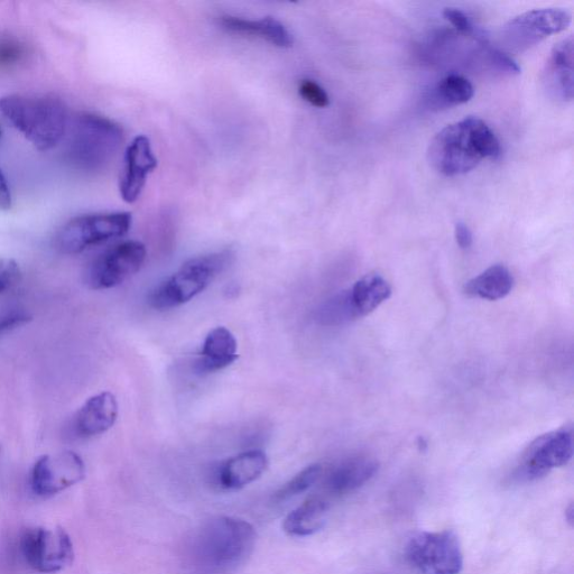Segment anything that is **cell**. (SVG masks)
Wrapping results in <instances>:
<instances>
[{
	"instance_id": "cell-6",
	"label": "cell",
	"mask_w": 574,
	"mask_h": 574,
	"mask_svg": "<svg viewBox=\"0 0 574 574\" xmlns=\"http://www.w3.org/2000/svg\"><path fill=\"white\" fill-rule=\"evenodd\" d=\"M405 558L419 574H459L464 568L461 545L452 531L413 534L406 542Z\"/></svg>"
},
{
	"instance_id": "cell-7",
	"label": "cell",
	"mask_w": 574,
	"mask_h": 574,
	"mask_svg": "<svg viewBox=\"0 0 574 574\" xmlns=\"http://www.w3.org/2000/svg\"><path fill=\"white\" fill-rule=\"evenodd\" d=\"M133 217L129 212H106L79 216L62 227L57 236L60 252L76 255L86 249L123 237L132 227Z\"/></svg>"
},
{
	"instance_id": "cell-12",
	"label": "cell",
	"mask_w": 574,
	"mask_h": 574,
	"mask_svg": "<svg viewBox=\"0 0 574 574\" xmlns=\"http://www.w3.org/2000/svg\"><path fill=\"white\" fill-rule=\"evenodd\" d=\"M86 476L85 462L77 453L64 451L46 455L35 462L31 472V488L40 497H50L80 483Z\"/></svg>"
},
{
	"instance_id": "cell-13",
	"label": "cell",
	"mask_w": 574,
	"mask_h": 574,
	"mask_svg": "<svg viewBox=\"0 0 574 574\" xmlns=\"http://www.w3.org/2000/svg\"><path fill=\"white\" fill-rule=\"evenodd\" d=\"M157 168L150 138L141 135L127 147L124 157V169L120 175V196L127 203L140 199L145 188L148 175Z\"/></svg>"
},
{
	"instance_id": "cell-8",
	"label": "cell",
	"mask_w": 574,
	"mask_h": 574,
	"mask_svg": "<svg viewBox=\"0 0 574 574\" xmlns=\"http://www.w3.org/2000/svg\"><path fill=\"white\" fill-rule=\"evenodd\" d=\"M573 456V434L570 429L546 433L534 440L523 452L513 472L521 483L538 480L555 468L566 466Z\"/></svg>"
},
{
	"instance_id": "cell-18",
	"label": "cell",
	"mask_w": 574,
	"mask_h": 574,
	"mask_svg": "<svg viewBox=\"0 0 574 574\" xmlns=\"http://www.w3.org/2000/svg\"><path fill=\"white\" fill-rule=\"evenodd\" d=\"M545 85L550 94L563 101L573 99V39L554 46L545 70Z\"/></svg>"
},
{
	"instance_id": "cell-30",
	"label": "cell",
	"mask_w": 574,
	"mask_h": 574,
	"mask_svg": "<svg viewBox=\"0 0 574 574\" xmlns=\"http://www.w3.org/2000/svg\"><path fill=\"white\" fill-rule=\"evenodd\" d=\"M486 55L488 62L492 64L497 71L509 74V76L521 73L520 67H518L517 63L512 58H509L507 54L495 49H488Z\"/></svg>"
},
{
	"instance_id": "cell-28",
	"label": "cell",
	"mask_w": 574,
	"mask_h": 574,
	"mask_svg": "<svg viewBox=\"0 0 574 574\" xmlns=\"http://www.w3.org/2000/svg\"><path fill=\"white\" fill-rule=\"evenodd\" d=\"M21 268L14 259H0V294L11 290L21 279Z\"/></svg>"
},
{
	"instance_id": "cell-31",
	"label": "cell",
	"mask_w": 574,
	"mask_h": 574,
	"mask_svg": "<svg viewBox=\"0 0 574 574\" xmlns=\"http://www.w3.org/2000/svg\"><path fill=\"white\" fill-rule=\"evenodd\" d=\"M443 17L455 26L459 32L464 34H476L478 39L481 37V39L485 40L484 36L476 32L474 24L471 23L469 17L464 12H461L460 9L446 8L443 11Z\"/></svg>"
},
{
	"instance_id": "cell-34",
	"label": "cell",
	"mask_w": 574,
	"mask_h": 574,
	"mask_svg": "<svg viewBox=\"0 0 574 574\" xmlns=\"http://www.w3.org/2000/svg\"><path fill=\"white\" fill-rule=\"evenodd\" d=\"M0 137H2V128H0Z\"/></svg>"
},
{
	"instance_id": "cell-4",
	"label": "cell",
	"mask_w": 574,
	"mask_h": 574,
	"mask_svg": "<svg viewBox=\"0 0 574 574\" xmlns=\"http://www.w3.org/2000/svg\"><path fill=\"white\" fill-rule=\"evenodd\" d=\"M66 157L72 168L98 173L113 162L124 143V131L114 120L80 113L68 126Z\"/></svg>"
},
{
	"instance_id": "cell-33",
	"label": "cell",
	"mask_w": 574,
	"mask_h": 574,
	"mask_svg": "<svg viewBox=\"0 0 574 574\" xmlns=\"http://www.w3.org/2000/svg\"><path fill=\"white\" fill-rule=\"evenodd\" d=\"M12 207V193L2 170H0V211H7Z\"/></svg>"
},
{
	"instance_id": "cell-29",
	"label": "cell",
	"mask_w": 574,
	"mask_h": 574,
	"mask_svg": "<svg viewBox=\"0 0 574 574\" xmlns=\"http://www.w3.org/2000/svg\"><path fill=\"white\" fill-rule=\"evenodd\" d=\"M32 320L31 314L23 309H11L0 314V336L25 326Z\"/></svg>"
},
{
	"instance_id": "cell-9",
	"label": "cell",
	"mask_w": 574,
	"mask_h": 574,
	"mask_svg": "<svg viewBox=\"0 0 574 574\" xmlns=\"http://www.w3.org/2000/svg\"><path fill=\"white\" fill-rule=\"evenodd\" d=\"M20 549L27 566L40 573H55L70 566L74 558L70 535L59 527L52 532L43 527L27 529Z\"/></svg>"
},
{
	"instance_id": "cell-24",
	"label": "cell",
	"mask_w": 574,
	"mask_h": 574,
	"mask_svg": "<svg viewBox=\"0 0 574 574\" xmlns=\"http://www.w3.org/2000/svg\"><path fill=\"white\" fill-rule=\"evenodd\" d=\"M317 321L322 326L337 327L359 319L351 304L348 290L342 291L324 302L317 311Z\"/></svg>"
},
{
	"instance_id": "cell-2",
	"label": "cell",
	"mask_w": 574,
	"mask_h": 574,
	"mask_svg": "<svg viewBox=\"0 0 574 574\" xmlns=\"http://www.w3.org/2000/svg\"><path fill=\"white\" fill-rule=\"evenodd\" d=\"M256 542L254 526L240 518L220 516L201 527L193 539V559L208 573L236 570L251 557Z\"/></svg>"
},
{
	"instance_id": "cell-21",
	"label": "cell",
	"mask_w": 574,
	"mask_h": 574,
	"mask_svg": "<svg viewBox=\"0 0 574 574\" xmlns=\"http://www.w3.org/2000/svg\"><path fill=\"white\" fill-rule=\"evenodd\" d=\"M348 293L358 318H363L390 299L392 287L383 276L368 274L356 282Z\"/></svg>"
},
{
	"instance_id": "cell-3",
	"label": "cell",
	"mask_w": 574,
	"mask_h": 574,
	"mask_svg": "<svg viewBox=\"0 0 574 574\" xmlns=\"http://www.w3.org/2000/svg\"><path fill=\"white\" fill-rule=\"evenodd\" d=\"M0 113L39 151H49L66 136L68 108L52 95H8L0 99Z\"/></svg>"
},
{
	"instance_id": "cell-26",
	"label": "cell",
	"mask_w": 574,
	"mask_h": 574,
	"mask_svg": "<svg viewBox=\"0 0 574 574\" xmlns=\"http://www.w3.org/2000/svg\"><path fill=\"white\" fill-rule=\"evenodd\" d=\"M29 46L11 34H0V70H13L29 58Z\"/></svg>"
},
{
	"instance_id": "cell-32",
	"label": "cell",
	"mask_w": 574,
	"mask_h": 574,
	"mask_svg": "<svg viewBox=\"0 0 574 574\" xmlns=\"http://www.w3.org/2000/svg\"><path fill=\"white\" fill-rule=\"evenodd\" d=\"M455 236L457 240V244L461 249H469L474 242V238H472V233L469 227L462 222H458L455 229Z\"/></svg>"
},
{
	"instance_id": "cell-19",
	"label": "cell",
	"mask_w": 574,
	"mask_h": 574,
	"mask_svg": "<svg viewBox=\"0 0 574 574\" xmlns=\"http://www.w3.org/2000/svg\"><path fill=\"white\" fill-rule=\"evenodd\" d=\"M219 25L228 33L249 37H258L271 43L277 48H291L293 36L286 27L272 17H265L262 20H247V18L237 16H221Z\"/></svg>"
},
{
	"instance_id": "cell-5",
	"label": "cell",
	"mask_w": 574,
	"mask_h": 574,
	"mask_svg": "<svg viewBox=\"0 0 574 574\" xmlns=\"http://www.w3.org/2000/svg\"><path fill=\"white\" fill-rule=\"evenodd\" d=\"M234 261L235 254L229 249L191 258L155 287L148 296V304L159 311L181 307L205 291Z\"/></svg>"
},
{
	"instance_id": "cell-14",
	"label": "cell",
	"mask_w": 574,
	"mask_h": 574,
	"mask_svg": "<svg viewBox=\"0 0 574 574\" xmlns=\"http://www.w3.org/2000/svg\"><path fill=\"white\" fill-rule=\"evenodd\" d=\"M268 467V458L262 450H249L221 461L211 471V483L225 492H234L261 478Z\"/></svg>"
},
{
	"instance_id": "cell-22",
	"label": "cell",
	"mask_w": 574,
	"mask_h": 574,
	"mask_svg": "<svg viewBox=\"0 0 574 574\" xmlns=\"http://www.w3.org/2000/svg\"><path fill=\"white\" fill-rule=\"evenodd\" d=\"M514 277L504 265L489 267L465 286V293L472 298L497 301L512 292Z\"/></svg>"
},
{
	"instance_id": "cell-20",
	"label": "cell",
	"mask_w": 574,
	"mask_h": 574,
	"mask_svg": "<svg viewBox=\"0 0 574 574\" xmlns=\"http://www.w3.org/2000/svg\"><path fill=\"white\" fill-rule=\"evenodd\" d=\"M328 504L320 497L309 498L285 517L283 530L294 538H305L319 532L326 523Z\"/></svg>"
},
{
	"instance_id": "cell-25",
	"label": "cell",
	"mask_w": 574,
	"mask_h": 574,
	"mask_svg": "<svg viewBox=\"0 0 574 574\" xmlns=\"http://www.w3.org/2000/svg\"><path fill=\"white\" fill-rule=\"evenodd\" d=\"M322 476V467L320 465H311L302 471L298 475L293 477L290 481L282 486L274 494L275 502H283L286 499H290L295 496H299L307 492Z\"/></svg>"
},
{
	"instance_id": "cell-16",
	"label": "cell",
	"mask_w": 574,
	"mask_h": 574,
	"mask_svg": "<svg viewBox=\"0 0 574 574\" xmlns=\"http://www.w3.org/2000/svg\"><path fill=\"white\" fill-rule=\"evenodd\" d=\"M378 471V462L369 457L349 458L333 467L323 487L332 496H342L355 492L372 479Z\"/></svg>"
},
{
	"instance_id": "cell-10",
	"label": "cell",
	"mask_w": 574,
	"mask_h": 574,
	"mask_svg": "<svg viewBox=\"0 0 574 574\" xmlns=\"http://www.w3.org/2000/svg\"><path fill=\"white\" fill-rule=\"evenodd\" d=\"M571 21V14L564 9H534L513 18L503 27V42L513 52H524L546 37L566 31Z\"/></svg>"
},
{
	"instance_id": "cell-17",
	"label": "cell",
	"mask_w": 574,
	"mask_h": 574,
	"mask_svg": "<svg viewBox=\"0 0 574 574\" xmlns=\"http://www.w3.org/2000/svg\"><path fill=\"white\" fill-rule=\"evenodd\" d=\"M237 350V340L230 330L225 327L211 330L194 363V372L206 375L227 368L238 359Z\"/></svg>"
},
{
	"instance_id": "cell-23",
	"label": "cell",
	"mask_w": 574,
	"mask_h": 574,
	"mask_svg": "<svg viewBox=\"0 0 574 574\" xmlns=\"http://www.w3.org/2000/svg\"><path fill=\"white\" fill-rule=\"evenodd\" d=\"M475 90L470 81L458 74H451L441 80L431 92L430 105L435 109H446L468 103Z\"/></svg>"
},
{
	"instance_id": "cell-11",
	"label": "cell",
	"mask_w": 574,
	"mask_h": 574,
	"mask_svg": "<svg viewBox=\"0 0 574 574\" xmlns=\"http://www.w3.org/2000/svg\"><path fill=\"white\" fill-rule=\"evenodd\" d=\"M146 247L136 240H127L108 249L91 265L88 284L94 290L113 289L141 271Z\"/></svg>"
},
{
	"instance_id": "cell-15",
	"label": "cell",
	"mask_w": 574,
	"mask_h": 574,
	"mask_svg": "<svg viewBox=\"0 0 574 574\" xmlns=\"http://www.w3.org/2000/svg\"><path fill=\"white\" fill-rule=\"evenodd\" d=\"M118 418V402L113 393L103 392L92 396L74 416L72 428L81 439L104 434L114 427Z\"/></svg>"
},
{
	"instance_id": "cell-1",
	"label": "cell",
	"mask_w": 574,
	"mask_h": 574,
	"mask_svg": "<svg viewBox=\"0 0 574 574\" xmlns=\"http://www.w3.org/2000/svg\"><path fill=\"white\" fill-rule=\"evenodd\" d=\"M501 144L489 126L477 117L451 124L433 138L429 162L446 177H457L474 169L485 159L497 160Z\"/></svg>"
},
{
	"instance_id": "cell-27",
	"label": "cell",
	"mask_w": 574,
	"mask_h": 574,
	"mask_svg": "<svg viewBox=\"0 0 574 574\" xmlns=\"http://www.w3.org/2000/svg\"><path fill=\"white\" fill-rule=\"evenodd\" d=\"M299 92L300 96L314 107L326 108L330 104L326 90L312 80H303L300 83Z\"/></svg>"
}]
</instances>
